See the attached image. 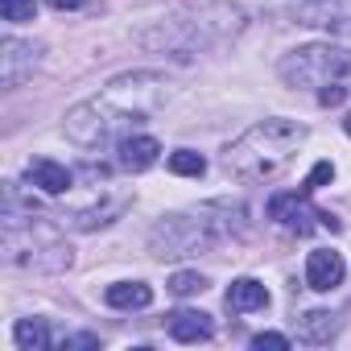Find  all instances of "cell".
Masks as SVG:
<instances>
[{
	"instance_id": "obj_18",
	"label": "cell",
	"mask_w": 351,
	"mask_h": 351,
	"mask_svg": "<svg viewBox=\"0 0 351 351\" xmlns=\"http://www.w3.org/2000/svg\"><path fill=\"white\" fill-rule=\"evenodd\" d=\"M169 169L182 173V178H203V173H207V157L195 153V149H178V153H169Z\"/></svg>"
},
{
	"instance_id": "obj_26",
	"label": "cell",
	"mask_w": 351,
	"mask_h": 351,
	"mask_svg": "<svg viewBox=\"0 0 351 351\" xmlns=\"http://www.w3.org/2000/svg\"><path fill=\"white\" fill-rule=\"evenodd\" d=\"M343 128H347V136H351V116H347V120H343Z\"/></svg>"
},
{
	"instance_id": "obj_1",
	"label": "cell",
	"mask_w": 351,
	"mask_h": 351,
	"mask_svg": "<svg viewBox=\"0 0 351 351\" xmlns=\"http://www.w3.org/2000/svg\"><path fill=\"white\" fill-rule=\"evenodd\" d=\"M161 75L153 71H136L124 79H112L104 95L79 104L66 116V136L83 149H99L108 141H124L132 132V124H141L157 104H161Z\"/></svg>"
},
{
	"instance_id": "obj_9",
	"label": "cell",
	"mask_w": 351,
	"mask_h": 351,
	"mask_svg": "<svg viewBox=\"0 0 351 351\" xmlns=\"http://www.w3.org/2000/svg\"><path fill=\"white\" fill-rule=\"evenodd\" d=\"M38 66V50L29 42H17V38H5L0 46V83L5 87H21Z\"/></svg>"
},
{
	"instance_id": "obj_22",
	"label": "cell",
	"mask_w": 351,
	"mask_h": 351,
	"mask_svg": "<svg viewBox=\"0 0 351 351\" xmlns=\"http://www.w3.org/2000/svg\"><path fill=\"white\" fill-rule=\"evenodd\" d=\"M252 347H256V351H265V347L285 351V347H289V339H285V335H277V330H265V335H252Z\"/></svg>"
},
{
	"instance_id": "obj_3",
	"label": "cell",
	"mask_w": 351,
	"mask_h": 351,
	"mask_svg": "<svg viewBox=\"0 0 351 351\" xmlns=\"http://www.w3.org/2000/svg\"><path fill=\"white\" fill-rule=\"evenodd\" d=\"M244 29V13L232 9V5H199L195 13L186 17H169L161 21L157 29L145 34V46L153 50H169V54H199V50H211V46H223L228 38H236Z\"/></svg>"
},
{
	"instance_id": "obj_10",
	"label": "cell",
	"mask_w": 351,
	"mask_h": 351,
	"mask_svg": "<svg viewBox=\"0 0 351 351\" xmlns=\"http://www.w3.org/2000/svg\"><path fill=\"white\" fill-rule=\"evenodd\" d=\"M306 285L318 289V293L343 285V256H339L335 248H314V252L306 256Z\"/></svg>"
},
{
	"instance_id": "obj_4",
	"label": "cell",
	"mask_w": 351,
	"mask_h": 351,
	"mask_svg": "<svg viewBox=\"0 0 351 351\" xmlns=\"http://www.w3.org/2000/svg\"><path fill=\"white\" fill-rule=\"evenodd\" d=\"M215 215H219V203L199 207V211L165 215V219L149 232L153 256H161V261H178V256H195V252L215 248L223 236H232V223H228V219H215Z\"/></svg>"
},
{
	"instance_id": "obj_12",
	"label": "cell",
	"mask_w": 351,
	"mask_h": 351,
	"mask_svg": "<svg viewBox=\"0 0 351 351\" xmlns=\"http://www.w3.org/2000/svg\"><path fill=\"white\" fill-rule=\"evenodd\" d=\"M116 161H120V169H132V173H141V169H149L153 161H157V153H161V145L153 141V136H124V141H116Z\"/></svg>"
},
{
	"instance_id": "obj_24",
	"label": "cell",
	"mask_w": 351,
	"mask_h": 351,
	"mask_svg": "<svg viewBox=\"0 0 351 351\" xmlns=\"http://www.w3.org/2000/svg\"><path fill=\"white\" fill-rule=\"evenodd\" d=\"M62 347H99L95 335H75V339H62Z\"/></svg>"
},
{
	"instance_id": "obj_11",
	"label": "cell",
	"mask_w": 351,
	"mask_h": 351,
	"mask_svg": "<svg viewBox=\"0 0 351 351\" xmlns=\"http://www.w3.org/2000/svg\"><path fill=\"white\" fill-rule=\"evenodd\" d=\"M169 335L178 343H207L215 335V326H211V314H203V310H173L169 314Z\"/></svg>"
},
{
	"instance_id": "obj_14",
	"label": "cell",
	"mask_w": 351,
	"mask_h": 351,
	"mask_svg": "<svg viewBox=\"0 0 351 351\" xmlns=\"http://www.w3.org/2000/svg\"><path fill=\"white\" fill-rule=\"evenodd\" d=\"M223 302H228L232 314H252V310H265L269 306V289L261 281H252V277H240V281L228 285V298Z\"/></svg>"
},
{
	"instance_id": "obj_25",
	"label": "cell",
	"mask_w": 351,
	"mask_h": 351,
	"mask_svg": "<svg viewBox=\"0 0 351 351\" xmlns=\"http://www.w3.org/2000/svg\"><path fill=\"white\" fill-rule=\"evenodd\" d=\"M46 5H50V9H58V13H62V9H79V5H83V0H46Z\"/></svg>"
},
{
	"instance_id": "obj_6",
	"label": "cell",
	"mask_w": 351,
	"mask_h": 351,
	"mask_svg": "<svg viewBox=\"0 0 351 351\" xmlns=\"http://www.w3.org/2000/svg\"><path fill=\"white\" fill-rule=\"evenodd\" d=\"M347 75H351V54L330 42L298 46L281 58V79L289 87H326V83H343Z\"/></svg>"
},
{
	"instance_id": "obj_2",
	"label": "cell",
	"mask_w": 351,
	"mask_h": 351,
	"mask_svg": "<svg viewBox=\"0 0 351 351\" xmlns=\"http://www.w3.org/2000/svg\"><path fill=\"white\" fill-rule=\"evenodd\" d=\"M302 141H306L302 124L281 120V116L277 120H261L240 141L228 145L223 165H228L232 178H240V182H252V186L256 182H273V178H281V173L293 165Z\"/></svg>"
},
{
	"instance_id": "obj_5",
	"label": "cell",
	"mask_w": 351,
	"mask_h": 351,
	"mask_svg": "<svg viewBox=\"0 0 351 351\" xmlns=\"http://www.w3.org/2000/svg\"><path fill=\"white\" fill-rule=\"evenodd\" d=\"M38 207H29L25 215L17 207H5V256L13 265H25V269H66L71 265V248L58 240V232L34 215Z\"/></svg>"
},
{
	"instance_id": "obj_13",
	"label": "cell",
	"mask_w": 351,
	"mask_h": 351,
	"mask_svg": "<svg viewBox=\"0 0 351 351\" xmlns=\"http://www.w3.org/2000/svg\"><path fill=\"white\" fill-rule=\"evenodd\" d=\"M29 182L42 186L46 195H66V191L75 186V173H71L66 165L50 161V157H38V161H29Z\"/></svg>"
},
{
	"instance_id": "obj_23",
	"label": "cell",
	"mask_w": 351,
	"mask_h": 351,
	"mask_svg": "<svg viewBox=\"0 0 351 351\" xmlns=\"http://www.w3.org/2000/svg\"><path fill=\"white\" fill-rule=\"evenodd\" d=\"M343 95H347V87H343V83H326V87H318V104H322V108L343 104Z\"/></svg>"
},
{
	"instance_id": "obj_21",
	"label": "cell",
	"mask_w": 351,
	"mask_h": 351,
	"mask_svg": "<svg viewBox=\"0 0 351 351\" xmlns=\"http://www.w3.org/2000/svg\"><path fill=\"white\" fill-rule=\"evenodd\" d=\"M330 178H335V165H330V161H318V165L310 169V178L302 182V191H310V195H314V191H318V186H326Z\"/></svg>"
},
{
	"instance_id": "obj_17",
	"label": "cell",
	"mask_w": 351,
	"mask_h": 351,
	"mask_svg": "<svg viewBox=\"0 0 351 351\" xmlns=\"http://www.w3.org/2000/svg\"><path fill=\"white\" fill-rule=\"evenodd\" d=\"M13 339H17L21 351H42V347H50V330H46V322H38V318H21V322L13 326Z\"/></svg>"
},
{
	"instance_id": "obj_8",
	"label": "cell",
	"mask_w": 351,
	"mask_h": 351,
	"mask_svg": "<svg viewBox=\"0 0 351 351\" xmlns=\"http://www.w3.org/2000/svg\"><path fill=\"white\" fill-rule=\"evenodd\" d=\"M293 21L351 38V0H293Z\"/></svg>"
},
{
	"instance_id": "obj_7",
	"label": "cell",
	"mask_w": 351,
	"mask_h": 351,
	"mask_svg": "<svg viewBox=\"0 0 351 351\" xmlns=\"http://www.w3.org/2000/svg\"><path fill=\"white\" fill-rule=\"evenodd\" d=\"M269 219L281 223L285 232H298V236H310L314 228H330L339 232V219L330 211H318L310 203V191H285V195H273L269 199Z\"/></svg>"
},
{
	"instance_id": "obj_19",
	"label": "cell",
	"mask_w": 351,
	"mask_h": 351,
	"mask_svg": "<svg viewBox=\"0 0 351 351\" xmlns=\"http://www.w3.org/2000/svg\"><path fill=\"white\" fill-rule=\"evenodd\" d=\"M0 17L13 21V25H25V21L38 17V5L34 0H0Z\"/></svg>"
},
{
	"instance_id": "obj_16",
	"label": "cell",
	"mask_w": 351,
	"mask_h": 351,
	"mask_svg": "<svg viewBox=\"0 0 351 351\" xmlns=\"http://www.w3.org/2000/svg\"><path fill=\"white\" fill-rule=\"evenodd\" d=\"M335 330H339V322H335L330 310H310V314L298 318V335H302L306 343H326Z\"/></svg>"
},
{
	"instance_id": "obj_15",
	"label": "cell",
	"mask_w": 351,
	"mask_h": 351,
	"mask_svg": "<svg viewBox=\"0 0 351 351\" xmlns=\"http://www.w3.org/2000/svg\"><path fill=\"white\" fill-rule=\"evenodd\" d=\"M104 298H108L112 310H145L153 302V289L145 281H116V285H108Z\"/></svg>"
},
{
	"instance_id": "obj_20",
	"label": "cell",
	"mask_w": 351,
	"mask_h": 351,
	"mask_svg": "<svg viewBox=\"0 0 351 351\" xmlns=\"http://www.w3.org/2000/svg\"><path fill=\"white\" fill-rule=\"evenodd\" d=\"M203 289H207V281L199 273H173L169 277V293H178V298H191V293H203Z\"/></svg>"
}]
</instances>
